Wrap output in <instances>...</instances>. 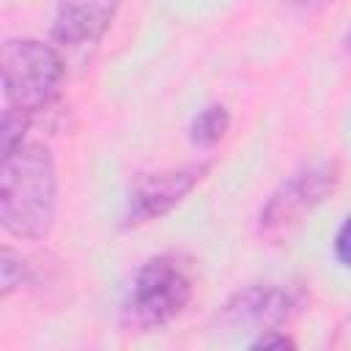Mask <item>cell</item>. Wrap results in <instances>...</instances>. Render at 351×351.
<instances>
[{"label":"cell","mask_w":351,"mask_h":351,"mask_svg":"<svg viewBox=\"0 0 351 351\" xmlns=\"http://www.w3.org/2000/svg\"><path fill=\"white\" fill-rule=\"evenodd\" d=\"M55 165L44 145L22 143L3 154L0 219L16 239H44L55 219Z\"/></svg>","instance_id":"1"},{"label":"cell","mask_w":351,"mask_h":351,"mask_svg":"<svg viewBox=\"0 0 351 351\" xmlns=\"http://www.w3.org/2000/svg\"><path fill=\"white\" fill-rule=\"evenodd\" d=\"M60 82L63 60L52 47L36 38H14L3 44V88L11 107L25 112L47 110L58 99Z\"/></svg>","instance_id":"2"},{"label":"cell","mask_w":351,"mask_h":351,"mask_svg":"<svg viewBox=\"0 0 351 351\" xmlns=\"http://www.w3.org/2000/svg\"><path fill=\"white\" fill-rule=\"evenodd\" d=\"M192 274L176 255H156L134 274L126 315L140 329H154L173 321L192 299Z\"/></svg>","instance_id":"3"},{"label":"cell","mask_w":351,"mask_h":351,"mask_svg":"<svg viewBox=\"0 0 351 351\" xmlns=\"http://www.w3.org/2000/svg\"><path fill=\"white\" fill-rule=\"evenodd\" d=\"M203 173H206V165H192V167L140 176L126 200V222L137 225L170 211L186 192H192V186L203 178Z\"/></svg>","instance_id":"4"},{"label":"cell","mask_w":351,"mask_h":351,"mask_svg":"<svg viewBox=\"0 0 351 351\" xmlns=\"http://www.w3.org/2000/svg\"><path fill=\"white\" fill-rule=\"evenodd\" d=\"M335 167L332 165H318L304 173H296L291 181L280 186V192L271 195L266 208L261 211V225L263 228H280L293 222L299 214L310 211L315 203L324 200L326 192L335 186Z\"/></svg>","instance_id":"5"},{"label":"cell","mask_w":351,"mask_h":351,"mask_svg":"<svg viewBox=\"0 0 351 351\" xmlns=\"http://www.w3.org/2000/svg\"><path fill=\"white\" fill-rule=\"evenodd\" d=\"M121 0H60L55 38L66 47H82L101 38Z\"/></svg>","instance_id":"6"},{"label":"cell","mask_w":351,"mask_h":351,"mask_svg":"<svg viewBox=\"0 0 351 351\" xmlns=\"http://www.w3.org/2000/svg\"><path fill=\"white\" fill-rule=\"evenodd\" d=\"M228 126H230L228 110L222 104H211V107H206V110H200L195 115L192 129H189V137L197 145H214V143L222 140V134L228 132Z\"/></svg>","instance_id":"7"},{"label":"cell","mask_w":351,"mask_h":351,"mask_svg":"<svg viewBox=\"0 0 351 351\" xmlns=\"http://www.w3.org/2000/svg\"><path fill=\"white\" fill-rule=\"evenodd\" d=\"M27 121H30V112H25V110L8 104L5 115H3V154H8V151H14L16 145H22Z\"/></svg>","instance_id":"8"},{"label":"cell","mask_w":351,"mask_h":351,"mask_svg":"<svg viewBox=\"0 0 351 351\" xmlns=\"http://www.w3.org/2000/svg\"><path fill=\"white\" fill-rule=\"evenodd\" d=\"M335 255L340 263L351 266V217H346V222L340 225V230L335 236Z\"/></svg>","instance_id":"9"},{"label":"cell","mask_w":351,"mask_h":351,"mask_svg":"<svg viewBox=\"0 0 351 351\" xmlns=\"http://www.w3.org/2000/svg\"><path fill=\"white\" fill-rule=\"evenodd\" d=\"M16 263H19V258L14 255V250H3V293H8L14 285H16Z\"/></svg>","instance_id":"10"},{"label":"cell","mask_w":351,"mask_h":351,"mask_svg":"<svg viewBox=\"0 0 351 351\" xmlns=\"http://www.w3.org/2000/svg\"><path fill=\"white\" fill-rule=\"evenodd\" d=\"M252 348H293V340L285 335H277V332H266L263 337H258L252 343Z\"/></svg>","instance_id":"11"},{"label":"cell","mask_w":351,"mask_h":351,"mask_svg":"<svg viewBox=\"0 0 351 351\" xmlns=\"http://www.w3.org/2000/svg\"><path fill=\"white\" fill-rule=\"evenodd\" d=\"M348 47H351V33H348Z\"/></svg>","instance_id":"12"}]
</instances>
